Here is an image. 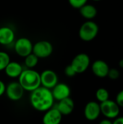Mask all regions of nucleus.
Segmentation results:
<instances>
[{
  "label": "nucleus",
  "instance_id": "obj_1",
  "mask_svg": "<svg viewBox=\"0 0 123 124\" xmlns=\"http://www.w3.org/2000/svg\"><path fill=\"white\" fill-rule=\"evenodd\" d=\"M30 105L39 112H46L53 107L54 99L51 90L42 86L30 92L29 97Z\"/></svg>",
  "mask_w": 123,
  "mask_h": 124
},
{
  "label": "nucleus",
  "instance_id": "obj_2",
  "mask_svg": "<svg viewBox=\"0 0 123 124\" xmlns=\"http://www.w3.org/2000/svg\"><path fill=\"white\" fill-rule=\"evenodd\" d=\"M18 82L25 91L31 92L41 86L40 73L33 69H25L18 77Z\"/></svg>",
  "mask_w": 123,
  "mask_h": 124
},
{
  "label": "nucleus",
  "instance_id": "obj_3",
  "mask_svg": "<svg viewBox=\"0 0 123 124\" xmlns=\"http://www.w3.org/2000/svg\"><path fill=\"white\" fill-rule=\"evenodd\" d=\"M98 33V25L92 20H87L80 27L78 35L82 41L88 42L94 40L97 36Z\"/></svg>",
  "mask_w": 123,
  "mask_h": 124
},
{
  "label": "nucleus",
  "instance_id": "obj_4",
  "mask_svg": "<svg viewBox=\"0 0 123 124\" xmlns=\"http://www.w3.org/2000/svg\"><path fill=\"white\" fill-rule=\"evenodd\" d=\"M120 108L115 100L110 99L100 103L101 114L109 120H114L120 116Z\"/></svg>",
  "mask_w": 123,
  "mask_h": 124
},
{
  "label": "nucleus",
  "instance_id": "obj_5",
  "mask_svg": "<svg viewBox=\"0 0 123 124\" xmlns=\"http://www.w3.org/2000/svg\"><path fill=\"white\" fill-rule=\"evenodd\" d=\"M38 59L46 58L49 57L53 52L52 44L46 40H41L33 45L32 52Z\"/></svg>",
  "mask_w": 123,
  "mask_h": 124
},
{
  "label": "nucleus",
  "instance_id": "obj_6",
  "mask_svg": "<svg viewBox=\"0 0 123 124\" xmlns=\"http://www.w3.org/2000/svg\"><path fill=\"white\" fill-rule=\"evenodd\" d=\"M91 64L89 56L86 53H80L77 54L72 60L70 65L77 74L83 73L87 70Z\"/></svg>",
  "mask_w": 123,
  "mask_h": 124
},
{
  "label": "nucleus",
  "instance_id": "obj_7",
  "mask_svg": "<svg viewBox=\"0 0 123 124\" xmlns=\"http://www.w3.org/2000/svg\"><path fill=\"white\" fill-rule=\"evenodd\" d=\"M33 44L28 38L22 37L18 39L14 45V52L17 55L22 57H25L33 52Z\"/></svg>",
  "mask_w": 123,
  "mask_h": 124
},
{
  "label": "nucleus",
  "instance_id": "obj_8",
  "mask_svg": "<svg viewBox=\"0 0 123 124\" xmlns=\"http://www.w3.org/2000/svg\"><path fill=\"white\" fill-rule=\"evenodd\" d=\"M25 90L18 81H12L6 86L5 94L12 101H19L24 95Z\"/></svg>",
  "mask_w": 123,
  "mask_h": 124
},
{
  "label": "nucleus",
  "instance_id": "obj_9",
  "mask_svg": "<svg viewBox=\"0 0 123 124\" xmlns=\"http://www.w3.org/2000/svg\"><path fill=\"white\" fill-rule=\"evenodd\" d=\"M83 113L86 119L89 121L97 120L101 115L100 103L96 101L88 102L85 105Z\"/></svg>",
  "mask_w": 123,
  "mask_h": 124
},
{
  "label": "nucleus",
  "instance_id": "obj_10",
  "mask_svg": "<svg viewBox=\"0 0 123 124\" xmlns=\"http://www.w3.org/2000/svg\"><path fill=\"white\" fill-rule=\"evenodd\" d=\"M41 86L51 89L58 82V76L52 70H45L40 73Z\"/></svg>",
  "mask_w": 123,
  "mask_h": 124
},
{
  "label": "nucleus",
  "instance_id": "obj_11",
  "mask_svg": "<svg viewBox=\"0 0 123 124\" xmlns=\"http://www.w3.org/2000/svg\"><path fill=\"white\" fill-rule=\"evenodd\" d=\"M51 90L54 100L60 101L70 97L71 89L70 86L65 83H57Z\"/></svg>",
  "mask_w": 123,
  "mask_h": 124
},
{
  "label": "nucleus",
  "instance_id": "obj_12",
  "mask_svg": "<svg viewBox=\"0 0 123 124\" xmlns=\"http://www.w3.org/2000/svg\"><path fill=\"white\" fill-rule=\"evenodd\" d=\"M62 116H63L56 107H52L44 112L42 118V123L43 124H60Z\"/></svg>",
  "mask_w": 123,
  "mask_h": 124
},
{
  "label": "nucleus",
  "instance_id": "obj_13",
  "mask_svg": "<svg viewBox=\"0 0 123 124\" xmlns=\"http://www.w3.org/2000/svg\"><path fill=\"white\" fill-rule=\"evenodd\" d=\"M109 68V65L102 60H97L91 65V70L93 73L96 77L101 78L107 77Z\"/></svg>",
  "mask_w": 123,
  "mask_h": 124
},
{
  "label": "nucleus",
  "instance_id": "obj_14",
  "mask_svg": "<svg viewBox=\"0 0 123 124\" xmlns=\"http://www.w3.org/2000/svg\"><path fill=\"white\" fill-rule=\"evenodd\" d=\"M62 116L70 115L75 108V102L70 97L58 101V104L56 107Z\"/></svg>",
  "mask_w": 123,
  "mask_h": 124
},
{
  "label": "nucleus",
  "instance_id": "obj_15",
  "mask_svg": "<svg viewBox=\"0 0 123 124\" xmlns=\"http://www.w3.org/2000/svg\"><path fill=\"white\" fill-rule=\"evenodd\" d=\"M14 41V31L7 26L0 28V44L9 45Z\"/></svg>",
  "mask_w": 123,
  "mask_h": 124
},
{
  "label": "nucleus",
  "instance_id": "obj_16",
  "mask_svg": "<svg viewBox=\"0 0 123 124\" xmlns=\"http://www.w3.org/2000/svg\"><path fill=\"white\" fill-rule=\"evenodd\" d=\"M23 70L24 69L22 68V66L19 62L10 61L4 70L5 72V74L8 77L12 78H16L20 76Z\"/></svg>",
  "mask_w": 123,
  "mask_h": 124
},
{
  "label": "nucleus",
  "instance_id": "obj_17",
  "mask_svg": "<svg viewBox=\"0 0 123 124\" xmlns=\"http://www.w3.org/2000/svg\"><path fill=\"white\" fill-rule=\"evenodd\" d=\"M80 14L87 20H92L97 15V9L92 4H86L79 9Z\"/></svg>",
  "mask_w": 123,
  "mask_h": 124
},
{
  "label": "nucleus",
  "instance_id": "obj_18",
  "mask_svg": "<svg viewBox=\"0 0 123 124\" xmlns=\"http://www.w3.org/2000/svg\"><path fill=\"white\" fill-rule=\"evenodd\" d=\"M95 96L97 102L101 103L109 99V92L107 89L101 87L96 90Z\"/></svg>",
  "mask_w": 123,
  "mask_h": 124
},
{
  "label": "nucleus",
  "instance_id": "obj_19",
  "mask_svg": "<svg viewBox=\"0 0 123 124\" xmlns=\"http://www.w3.org/2000/svg\"><path fill=\"white\" fill-rule=\"evenodd\" d=\"M24 58H25V61H24L25 65L28 69H33V68H35L37 65V64L38 62V58L33 52Z\"/></svg>",
  "mask_w": 123,
  "mask_h": 124
},
{
  "label": "nucleus",
  "instance_id": "obj_20",
  "mask_svg": "<svg viewBox=\"0 0 123 124\" xmlns=\"http://www.w3.org/2000/svg\"><path fill=\"white\" fill-rule=\"evenodd\" d=\"M10 62V58L7 52L0 51V71L4 70L8 63Z\"/></svg>",
  "mask_w": 123,
  "mask_h": 124
},
{
  "label": "nucleus",
  "instance_id": "obj_21",
  "mask_svg": "<svg viewBox=\"0 0 123 124\" xmlns=\"http://www.w3.org/2000/svg\"><path fill=\"white\" fill-rule=\"evenodd\" d=\"M88 0H68L70 6L75 9H80L81 7L87 4Z\"/></svg>",
  "mask_w": 123,
  "mask_h": 124
},
{
  "label": "nucleus",
  "instance_id": "obj_22",
  "mask_svg": "<svg viewBox=\"0 0 123 124\" xmlns=\"http://www.w3.org/2000/svg\"><path fill=\"white\" fill-rule=\"evenodd\" d=\"M120 76V72L117 68H109L107 77H109L111 80H117Z\"/></svg>",
  "mask_w": 123,
  "mask_h": 124
},
{
  "label": "nucleus",
  "instance_id": "obj_23",
  "mask_svg": "<svg viewBox=\"0 0 123 124\" xmlns=\"http://www.w3.org/2000/svg\"><path fill=\"white\" fill-rule=\"evenodd\" d=\"M65 73L67 77H73L77 74L76 72L75 71V70L73 69V68L71 66V65H69L65 68Z\"/></svg>",
  "mask_w": 123,
  "mask_h": 124
},
{
  "label": "nucleus",
  "instance_id": "obj_24",
  "mask_svg": "<svg viewBox=\"0 0 123 124\" xmlns=\"http://www.w3.org/2000/svg\"><path fill=\"white\" fill-rule=\"evenodd\" d=\"M115 102L117 103V105L123 108V89L120 90L116 95L115 97Z\"/></svg>",
  "mask_w": 123,
  "mask_h": 124
},
{
  "label": "nucleus",
  "instance_id": "obj_25",
  "mask_svg": "<svg viewBox=\"0 0 123 124\" xmlns=\"http://www.w3.org/2000/svg\"><path fill=\"white\" fill-rule=\"evenodd\" d=\"M5 90H6V85L1 80H0V97H1L4 94H5Z\"/></svg>",
  "mask_w": 123,
  "mask_h": 124
},
{
  "label": "nucleus",
  "instance_id": "obj_26",
  "mask_svg": "<svg viewBox=\"0 0 123 124\" xmlns=\"http://www.w3.org/2000/svg\"><path fill=\"white\" fill-rule=\"evenodd\" d=\"M112 124H123V116H118L112 121Z\"/></svg>",
  "mask_w": 123,
  "mask_h": 124
},
{
  "label": "nucleus",
  "instance_id": "obj_27",
  "mask_svg": "<svg viewBox=\"0 0 123 124\" xmlns=\"http://www.w3.org/2000/svg\"><path fill=\"white\" fill-rule=\"evenodd\" d=\"M99 124H112V121L109 119H107V118H104L103 120H101Z\"/></svg>",
  "mask_w": 123,
  "mask_h": 124
},
{
  "label": "nucleus",
  "instance_id": "obj_28",
  "mask_svg": "<svg viewBox=\"0 0 123 124\" xmlns=\"http://www.w3.org/2000/svg\"><path fill=\"white\" fill-rule=\"evenodd\" d=\"M118 65H119V67H120V68H123V59L120 60L119 61V63H118Z\"/></svg>",
  "mask_w": 123,
  "mask_h": 124
},
{
  "label": "nucleus",
  "instance_id": "obj_29",
  "mask_svg": "<svg viewBox=\"0 0 123 124\" xmlns=\"http://www.w3.org/2000/svg\"><path fill=\"white\" fill-rule=\"evenodd\" d=\"M93 1H101V0H93Z\"/></svg>",
  "mask_w": 123,
  "mask_h": 124
}]
</instances>
